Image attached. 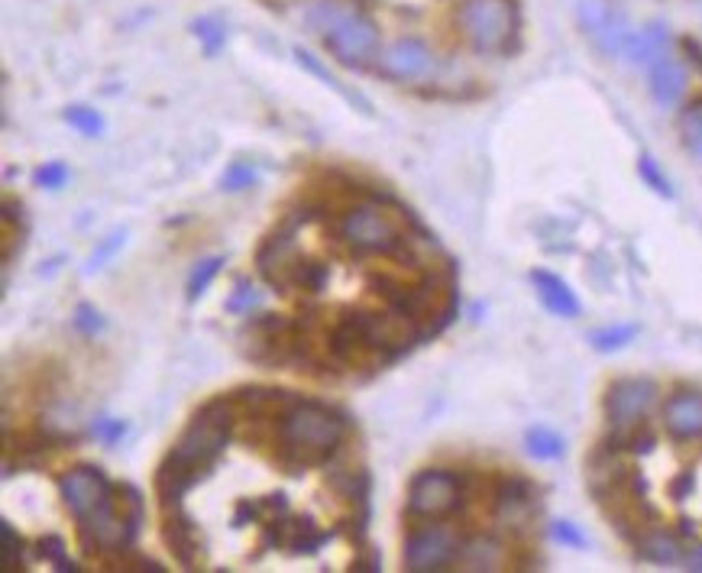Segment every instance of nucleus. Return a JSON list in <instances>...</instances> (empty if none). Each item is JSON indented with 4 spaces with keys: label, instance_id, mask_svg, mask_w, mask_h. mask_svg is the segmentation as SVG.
Returning <instances> with one entry per match:
<instances>
[{
    "label": "nucleus",
    "instance_id": "obj_26",
    "mask_svg": "<svg viewBox=\"0 0 702 573\" xmlns=\"http://www.w3.org/2000/svg\"><path fill=\"white\" fill-rule=\"evenodd\" d=\"M638 175L648 182V188H654L661 198H674V185H670V178L664 175V169L654 162V155L651 152H641L638 155Z\"/></svg>",
    "mask_w": 702,
    "mask_h": 573
},
{
    "label": "nucleus",
    "instance_id": "obj_2",
    "mask_svg": "<svg viewBox=\"0 0 702 573\" xmlns=\"http://www.w3.org/2000/svg\"><path fill=\"white\" fill-rule=\"evenodd\" d=\"M347 422L321 402H298L279 419V457L294 466L324 463L343 440Z\"/></svg>",
    "mask_w": 702,
    "mask_h": 573
},
{
    "label": "nucleus",
    "instance_id": "obj_19",
    "mask_svg": "<svg viewBox=\"0 0 702 573\" xmlns=\"http://www.w3.org/2000/svg\"><path fill=\"white\" fill-rule=\"evenodd\" d=\"M638 558L648 561V564H657V568H674V564H684L687 551H684V541L674 535V532H664V528H651V532H641L638 541Z\"/></svg>",
    "mask_w": 702,
    "mask_h": 573
},
{
    "label": "nucleus",
    "instance_id": "obj_21",
    "mask_svg": "<svg viewBox=\"0 0 702 573\" xmlns=\"http://www.w3.org/2000/svg\"><path fill=\"white\" fill-rule=\"evenodd\" d=\"M276 541L288 545L294 555H311L327 541V535L317 532V525L308 515H301V519H276Z\"/></svg>",
    "mask_w": 702,
    "mask_h": 573
},
{
    "label": "nucleus",
    "instance_id": "obj_36",
    "mask_svg": "<svg viewBox=\"0 0 702 573\" xmlns=\"http://www.w3.org/2000/svg\"><path fill=\"white\" fill-rule=\"evenodd\" d=\"M121 244H124V234H114V237H111V240H108V244H104V247H101V250L95 253V257H91V263H88V273L101 270V266L108 263V257H111V253H114V250H117Z\"/></svg>",
    "mask_w": 702,
    "mask_h": 573
},
{
    "label": "nucleus",
    "instance_id": "obj_35",
    "mask_svg": "<svg viewBox=\"0 0 702 573\" xmlns=\"http://www.w3.org/2000/svg\"><path fill=\"white\" fill-rule=\"evenodd\" d=\"M3 541H7V545H3V564H7V568H13V564H20V555H23V545H20V535L13 538V528H10L7 522H3Z\"/></svg>",
    "mask_w": 702,
    "mask_h": 573
},
{
    "label": "nucleus",
    "instance_id": "obj_16",
    "mask_svg": "<svg viewBox=\"0 0 702 573\" xmlns=\"http://www.w3.org/2000/svg\"><path fill=\"white\" fill-rule=\"evenodd\" d=\"M648 85L657 104H677L687 95V68L667 52L654 65H648Z\"/></svg>",
    "mask_w": 702,
    "mask_h": 573
},
{
    "label": "nucleus",
    "instance_id": "obj_18",
    "mask_svg": "<svg viewBox=\"0 0 702 573\" xmlns=\"http://www.w3.org/2000/svg\"><path fill=\"white\" fill-rule=\"evenodd\" d=\"M531 283H535V291L538 298L544 301V308L557 317H579V298L576 291L566 286V279H561L557 273L551 270H535L531 273Z\"/></svg>",
    "mask_w": 702,
    "mask_h": 573
},
{
    "label": "nucleus",
    "instance_id": "obj_40",
    "mask_svg": "<svg viewBox=\"0 0 702 573\" xmlns=\"http://www.w3.org/2000/svg\"><path fill=\"white\" fill-rule=\"evenodd\" d=\"M78 324H88L91 331L98 327V314L91 308H78Z\"/></svg>",
    "mask_w": 702,
    "mask_h": 573
},
{
    "label": "nucleus",
    "instance_id": "obj_37",
    "mask_svg": "<svg viewBox=\"0 0 702 573\" xmlns=\"http://www.w3.org/2000/svg\"><path fill=\"white\" fill-rule=\"evenodd\" d=\"M95 434H101L108 444H114V440H121L124 425H121V422H114V419H98V422H95Z\"/></svg>",
    "mask_w": 702,
    "mask_h": 573
},
{
    "label": "nucleus",
    "instance_id": "obj_22",
    "mask_svg": "<svg viewBox=\"0 0 702 573\" xmlns=\"http://www.w3.org/2000/svg\"><path fill=\"white\" fill-rule=\"evenodd\" d=\"M638 337V324H612V327H599L589 334V344L599 353H615L622 347H628Z\"/></svg>",
    "mask_w": 702,
    "mask_h": 573
},
{
    "label": "nucleus",
    "instance_id": "obj_10",
    "mask_svg": "<svg viewBox=\"0 0 702 573\" xmlns=\"http://www.w3.org/2000/svg\"><path fill=\"white\" fill-rule=\"evenodd\" d=\"M59 489H62V499L75 512L78 522L88 519V515H95L98 509H104L114 499V486L95 466H75V470L62 473Z\"/></svg>",
    "mask_w": 702,
    "mask_h": 573
},
{
    "label": "nucleus",
    "instance_id": "obj_32",
    "mask_svg": "<svg viewBox=\"0 0 702 573\" xmlns=\"http://www.w3.org/2000/svg\"><path fill=\"white\" fill-rule=\"evenodd\" d=\"M253 182H256V169L247 165V162H237V165L224 175V188H227V191H243V188H250Z\"/></svg>",
    "mask_w": 702,
    "mask_h": 573
},
{
    "label": "nucleus",
    "instance_id": "obj_28",
    "mask_svg": "<svg viewBox=\"0 0 702 573\" xmlns=\"http://www.w3.org/2000/svg\"><path fill=\"white\" fill-rule=\"evenodd\" d=\"M191 33L201 39V46H204V52H208V55H217V49L227 42V33H224V26H221L217 20H211V16H201V20H195V23H191Z\"/></svg>",
    "mask_w": 702,
    "mask_h": 573
},
{
    "label": "nucleus",
    "instance_id": "obj_17",
    "mask_svg": "<svg viewBox=\"0 0 702 573\" xmlns=\"http://www.w3.org/2000/svg\"><path fill=\"white\" fill-rule=\"evenodd\" d=\"M165 512V522H162V535L172 548V555L181 561V564H195L198 561V535H195V525L188 522L181 502L178 506H162Z\"/></svg>",
    "mask_w": 702,
    "mask_h": 573
},
{
    "label": "nucleus",
    "instance_id": "obj_14",
    "mask_svg": "<svg viewBox=\"0 0 702 573\" xmlns=\"http://www.w3.org/2000/svg\"><path fill=\"white\" fill-rule=\"evenodd\" d=\"M664 428L677 440H697L702 437V389L680 386L664 402Z\"/></svg>",
    "mask_w": 702,
    "mask_h": 573
},
{
    "label": "nucleus",
    "instance_id": "obj_8",
    "mask_svg": "<svg viewBox=\"0 0 702 573\" xmlns=\"http://www.w3.org/2000/svg\"><path fill=\"white\" fill-rule=\"evenodd\" d=\"M463 502V479L450 470H424L412 479L409 512L418 519H447Z\"/></svg>",
    "mask_w": 702,
    "mask_h": 573
},
{
    "label": "nucleus",
    "instance_id": "obj_6",
    "mask_svg": "<svg viewBox=\"0 0 702 573\" xmlns=\"http://www.w3.org/2000/svg\"><path fill=\"white\" fill-rule=\"evenodd\" d=\"M456 26L463 39L482 52H502L518 33V10L512 0H463L456 10Z\"/></svg>",
    "mask_w": 702,
    "mask_h": 573
},
{
    "label": "nucleus",
    "instance_id": "obj_39",
    "mask_svg": "<svg viewBox=\"0 0 702 573\" xmlns=\"http://www.w3.org/2000/svg\"><path fill=\"white\" fill-rule=\"evenodd\" d=\"M684 564H687L690 571H700L702 573V545H697V548H690V551H687Z\"/></svg>",
    "mask_w": 702,
    "mask_h": 573
},
{
    "label": "nucleus",
    "instance_id": "obj_11",
    "mask_svg": "<svg viewBox=\"0 0 702 573\" xmlns=\"http://www.w3.org/2000/svg\"><path fill=\"white\" fill-rule=\"evenodd\" d=\"M379 68L392 82H424L434 75L437 59H434L427 42L415 39V36H402L379 55Z\"/></svg>",
    "mask_w": 702,
    "mask_h": 573
},
{
    "label": "nucleus",
    "instance_id": "obj_7",
    "mask_svg": "<svg viewBox=\"0 0 702 573\" xmlns=\"http://www.w3.org/2000/svg\"><path fill=\"white\" fill-rule=\"evenodd\" d=\"M657 406V383L651 379H641V376H625V379H615L602 399V409H605V422L612 434H631V431L644 428L648 425V415L654 412Z\"/></svg>",
    "mask_w": 702,
    "mask_h": 573
},
{
    "label": "nucleus",
    "instance_id": "obj_34",
    "mask_svg": "<svg viewBox=\"0 0 702 573\" xmlns=\"http://www.w3.org/2000/svg\"><path fill=\"white\" fill-rule=\"evenodd\" d=\"M39 555H42V558H49V561H55L62 571H75V568H72V561L65 558V548H62V541H59V538L42 541V545H39Z\"/></svg>",
    "mask_w": 702,
    "mask_h": 573
},
{
    "label": "nucleus",
    "instance_id": "obj_30",
    "mask_svg": "<svg viewBox=\"0 0 702 573\" xmlns=\"http://www.w3.org/2000/svg\"><path fill=\"white\" fill-rule=\"evenodd\" d=\"M551 535H554L561 545H566V548H576V551H582V548H586V535H582L569 519H557V522L551 525Z\"/></svg>",
    "mask_w": 702,
    "mask_h": 573
},
{
    "label": "nucleus",
    "instance_id": "obj_15",
    "mask_svg": "<svg viewBox=\"0 0 702 573\" xmlns=\"http://www.w3.org/2000/svg\"><path fill=\"white\" fill-rule=\"evenodd\" d=\"M301 260L304 257L298 253L294 237L288 231H276L260 250V273L276 286H291V276L301 266Z\"/></svg>",
    "mask_w": 702,
    "mask_h": 573
},
{
    "label": "nucleus",
    "instance_id": "obj_25",
    "mask_svg": "<svg viewBox=\"0 0 702 573\" xmlns=\"http://www.w3.org/2000/svg\"><path fill=\"white\" fill-rule=\"evenodd\" d=\"M680 137L690 152L702 159V98H697L684 114H680Z\"/></svg>",
    "mask_w": 702,
    "mask_h": 573
},
{
    "label": "nucleus",
    "instance_id": "obj_27",
    "mask_svg": "<svg viewBox=\"0 0 702 573\" xmlns=\"http://www.w3.org/2000/svg\"><path fill=\"white\" fill-rule=\"evenodd\" d=\"M298 62H301V65H304L308 72H314V75H317V78H321L324 85H330V88H334L337 95H343V98H350V101H353L356 108H363V111H366V101H363V98H360L356 91H350V88H343V85H340V82H337V78H334V75H330L327 68H321V62H317V59H314L311 52H304V49H298Z\"/></svg>",
    "mask_w": 702,
    "mask_h": 573
},
{
    "label": "nucleus",
    "instance_id": "obj_29",
    "mask_svg": "<svg viewBox=\"0 0 702 573\" xmlns=\"http://www.w3.org/2000/svg\"><path fill=\"white\" fill-rule=\"evenodd\" d=\"M65 121L78 130V134H85V137H98L101 130H104V121H101V114L95 111V108H85V104H75V108H68L65 111Z\"/></svg>",
    "mask_w": 702,
    "mask_h": 573
},
{
    "label": "nucleus",
    "instance_id": "obj_1",
    "mask_svg": "<svg viewBox=\"0 0 702 573\" xmlns=\"http://www.w3.org/2000/svg\"><path fill=\"white\" fill-rule=\"evenodd\" d=\"M230 431H234V412L224 402H211L191 419V425L181 431V437L175 440L172 453L165 457L155 476L162 506H178L185 493L211 473V466L230 444Z\"/></svg>",
    "mask_w": 702,
    "mask_h": 573
},
{
    "label": "nucleus",
    "instance_id": "obj_24",
    "mask_svg": "<svg viewBox=\"0 0 702 573\" xmlns=\"http://www.w3.org/2000/svg\"><path fill=\"white\" fill-rule=\"evenodd\" d=\"M224 270V257H208V260H198V266L191 270L188 276V301H198L208 286L217 279V273Z\"/></svg>",
    "mask_w": 702,
    "mask_h": 573
},
{
    "label": "nucleus",
    "instance_id": "obj_23",
    "mask_svg": "<svg viewBox=\"0 0 702 573\" xmlns=\"http://www.w3.org/2000/svg\"><path fill=\"white\" fill-rule=\"evenodd\" d=\"M525 447L535 460H557L563 457V437L551 428H531L525 434Z\"/></svg>",
    "mask_w": 702,
    "mask_h": 573
},
{
    "label": "nucleus",
    "instance_id": "obj_3",
    "mask_svg": "<svg viewBox=\"0 0 702 573\" xmlns=\"http://www.w3.org/2000/svg\"><path fill=\"white\" fill-rule=\"evenodd\" d=\"M308 26L317 29L334 59L350 68H363L379 55V29L356 7L340 0H321L308 10Z\"/></svg>",
    "mask_w": 702,
    "mask_h": 573
},
{
    "label": "nucleus",
    "instance_id": "obj_38",
    "mask_svg": "<svg viewBox=\"0 0 702 573\" xmlns=\"http://www.w3.org/2000/svg\"><path fill=\"white\" fill-rule=\"evenodd\" d=\"M690 489H693V473H684V476L674 483V496H677V499H687Z\"/></svg>",
    "mask_w": 702,
    "mask_h": 573
},
{
    "label": "nucleus",
    "instance_id": "obj_20",
    "mask_svg": "<svg viewBox=\"0 0 702 573\" xmlns=\"http://www.w3.org/2000/svg\"><path fill=\"white\" fill-rule=\"evenodd\" d=\"M505 561H509L505 545L499 538H486V535L466 541L456 555V564L466 571H499V568H505Z\"/></svg>",
    "mask_w": 702,
    "mask_h": 573
},
{
    "label": "nucleus",
    "instance_id": "obj_4",
    "mask_svg": "<svg viewBox=\"0 0 702 573\" xmlns=\"http://www.w3.org/2000/svg\"><path fill=\"white\" fill-rule=\"evenodd\" d=\"M142 522V496L134 486L114 489V499L95 515L78 522L82 541L88 551H127L137 538Z\"/></svg>",
    "mask_w": 702,
    "mask_h": 573
},
{
    "label": "nucleus",
    "instance_id": "obj_12",
    "mask_svg": "<svg viewBox=\"0 0 702 573\" xmlns=\"http://www.w3.org/2000/svg\"><path fill=\"white\" fill-rule=\"evenodd\" d=\"M579 23L589 33V39L605 55H625V46L631 39V29L615 16V10L605 0H579Z\"/></svg>",
    "mask_w": 702,
    "mask_h": 573
},
{
    "label": "nucleus",
    "instance_id": "obj_5",
    "mask_svg": "<svg viewBox=\"0 0 702 573\" xmlns=\"http://www.w3.org/2000/svg\"><path fill=\"white\" fill-rule=\"evenodd\" d=\"M337 237L353 250V253H399L402 244H405V224L402 217L386 208V204H376V201H366V204H356L350 208L340 224H337Z\"/></svg>",
    "mask_w": 702,
    "mask_h": 573
},
{
    "label": "nucleus",
    "instance_id": "obj_33",
    "mask_svg": "<svg viewBox=\"0 0 702 573\" xmlns=\"http://www.w3.org/2000/svg\"><path fill=\"white\" fill-rule=\"evenodd\" d=\"M256 304V288L250 286V283H237L234 288V295H230V311H250Z\"/></svg>",
    "mask_w": 702,
    "mask_h": 573
},
{
    "label": "nucleus",
    "instance_id": "obj_31",
    "mask_svg": "<svg viewBox=\"0 0 702 573\" xmlns=\"http://www.w3.org/2000/svg\"><path fill=\"white\" fill-rule=\"evenodd\" d=\"M36 182H39L42 188H62V185L68 182V165H62V162H46V165H39V169H36Z\"/></svg>",
    "mask_w": 702,
    "mask_h": 573
},
{
    "label": "nucleus",
    "instance_id": "obj_13",
    "mask_svg": "<svg viewBox=\"0 0 702 573\" xmlns=\"http://www.w3.org/2000/svg\"><path fill=\"white\" fill-rule=\"evenodd\" d=\"M538 515V496L528 483L522 479H509L499 493H496V522L499 528H505L509 535H522L535 525Z\"/></svg>",
    "mask_w": 702,
    "mask_h": 573
},
{
    "label": "nucleus",
    "instance_id": "obj_9",
    "mask_svg": "<svg viewBox=\"0 0 702 573\" xmlns=\"http://www.w3.org/2000/svg\"><path fill=\"white\" fill-rule=\"evenodd\" d=\"M460 548H463L460 538H456L447 525H424V528L409 535V545H405V568L415 573L443 571V568L456 564Z\"/></svg>",
    "mask_w": 702,
    "mask_h": 573
}]
</instances>
